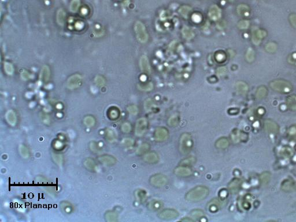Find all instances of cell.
<instances>
[{
	"label": "cell",
	"mask_w": 296,
	"mask_h": 222,
	"mask_svg": "<svg viewBox=\"0 0 296 222\" xmlns=\"http://www.w3.org/2000/svg\"><path fill=\"white\" fill-rule=\"evenodd\" d=\"M178 216V212L173 209H165L164 210H162L158 214L159 218L167 220L177 218Z\"/></svg>",
	"instance_id": "obj_7"
},
{
	"label": "cell",
	"mask_w": 296,
	"mask_h": 222,
	"mask_svg": "<svg viewBox=\"0 0 296 222\" xmlns=\"http://www.w3.org/2000/svg\"><path fill=\"white\" fill-rule=\"evenodd\" d=\"M179 123V117L177 116H173L168 120V124L171 127H175Z\"/></svg>",
	"instance_id": "obj_33"
},
{
	"label": "cell",
	"mask_w": 296,
	"mask_h": 222,
	"mask_svg": "<svg viewBox=\"0 0 296 222\" xmlns=\"http://www.w3.org/2000/svg\"><path fill=\"white\" fill-rule=\"evenodd\" d=\"M281 188L283 191L287 192L295 191L296 190V183L292 179H287L282 182Z\"/></svg>",
	"instance_id": "obj_11"
},
{
	"label": "cell",
	"mask_w": 296,
	"mask_h": 222,
	"mask_svg": "<svg viewBox=\"0 0 296 222\" xmlns=\"http://www.w3.org/2000/svg\"><path fill=\"white\" fill-rule=\"evenodd\" d=\"M128 109L129 112L133 115H135L138 112V109L135 106H131L128 108Z\"/></svg>",
	"instance_id": "obj_43"
},
{
	"label": "cell",
	"mask_w": 296,
	"mask_h": 222,
	"mask_svg": "<svg viewBox=\"0 0 296 222\" xmlns=\"http://www.w3.org/2000/svg\"><path fill=\"white\" fill-rule=\"evenodd\" d=\"M254 57H255V54H254L253 50L251 48H249L246 53V58L247 61L249 62H252L254 61Z\"/></svg>",
	"instance_id": "obj_30"
},
{
	"label": "cell",
	"mask_w": 296,
	"mask_h": 222,
	"mask_svg": "<svg viewBox=\"0 0 296 222\" xmlns=\"http://www.w3.org/2000/svg\"><path fill=\"white\" fill-rule=\"evenodd\" d=\"M196 161V159L194 157H190L188 159H186L182 160L181 164L182 165H193V164L195 163Z\"/></svg>",
	"instance_id": "obj_34"
},
{
	"label": "cell",
	"mask_w": 296,
	"mask_h": 222,
	"mask_svg": "<svg viewBox=\"0 0 296 222\" xmlns=\"http://www.w3.org/2000/svg\"><path fill=\"white\" fill-rule=\"evenodd\" d=\"M289 20L293 27L296 28V14L291 15L289 17Z\"/></svg>",
	"instance_id": "obj_41"
},
{
	"label": "cell",
	"mask_w": 296,
	"mask_h": 222,
	"mask_svg": "<svg viewBox=\"0 0 296 222\" xmlns=\"http://www.w3.org/2000/svg\"><path fill=\"white\" fill-rule=\"evenodd\" d=\"M4 68H5V70L7 72V74H9V75H12L13 74V67L11 64L8 63V62H5L4 64Z\"/></svg>",
	"instance_id": "obj_37"
},
{
	"label": "cell",
	"mask_w": 296,
	"mask_h": 222,
	"mask_svg": "<svg viewBox=\"0 0 296 222\" xmlns=\"http://www.w3.org/2000/svg\"><path fill=\"white\" fill-rule=\"evenodd\" d=\"M81 79L82 78L80 75H75L69 78V80L68 81V85L69 87H71V88L78 87L81 84Z\"/></svg>",
	"instance_id": "obj_16"
},
{
	"label": "cell",
	"mask_w": 296,
	"mask_h": 222,
	"mask_svg": "<svg viewBox=\"0 0 296 222\" xmlns=\"http://www.w3.org/2000/svg\"><path fill=\"white\" fill-rule=\"evenodd\" d=\"M264 126L265 130L269 133L277 134L278 132V126L275 122L270 120H266L264 121Z\"/></svg>",
	"instance_id": "obj_12"
},
{
	"label": "cell",
	"mask_w": 296,
	"mask_h": 222,
	"mask_svg": "<svg viewBox=\"0 0 296 222\" xmlns=\"http://www.w3.org/2000/svg\"><path fill=\"white\" fill-rule=\"evenodd\" d=\"M249 26V22L246 20H242L239 22L238 24V26L241 29H246Z\"/></svg>",
	"instance_id": "obj_38"
},
{
	"label": "cell",
	"mask_w": 296,
	"mask_h": 222,
	"mask_svg": "<svg viewBox=\"0 0 296 222\" xmlns=\"http://www.w3.org/2000/svg\"><path fill=\"white\" fill-rule=\"evenodd\" d=\"M163 203L158 200H153L148 204L149 209L152 210H158L162 208Z\"/></svg>",
	"instance_id": "obj_20"
},
{
	"label": "cell",
	"mask_w": 296,
	"mask_h": 222,
	"mask_svg": "<svg viewBox=\"0 0 296 222\" xmlns=\"http://www.w3.org/2000/svg\"><path fill=\"white\" fill-rule=\"evenodd\" d=\"M265 51L269 53H274L277 49V44L274 42L267 43L265 47Z\"/></svg>",
	"instance_id": "obj_27"
},
{
	"label": "cell",
	"mask_w": 296,
	"mask_h": 222,
	"mask_svg": "<svg viewBox=\"0 0 296 222\" xmlns=\"http://www.w3.org/2000/svg\"><path fill=\"white\" fill-rule=\"evenodd\" d=\"M209 16L213 20L219 19L221 16L220 9L216 5L212 6L209 11Z\"/></svg>",
	"instance_id": "obj_14"
},
{
	"label": "cell",
	"mask_w": 296,
	"mask_h": 222,
	"mask_svg": "<svg viewBox=\"0 0 296 222\" xmlns=\"http://www.w3.org/2000/svg\"><path fill=\"white\" fill-rule=\"evenodd\" d=\"M49 75H50V72H49V70L48 67L47 66L43 67L42 72H41V77L45 81H47L49 78Z\"/></svg>",
	"instance_id": "obj_31"
},
{
	"label": "cell",
	"mask_w": 296,
	"mask_h": 222,
	"mask_svg": "<svg viewBox=\"0 0 296 222\" xmlns=\"http://www.w3.org/2000/svg\"><path fill=\"white\" fill-rule=\"evenodd\" d=\"M249 11V7L245 5H240L237 8V12L239 15H248Z\"/></svg>",
	"instance_id": "obj_25"
},
{
	"label": "cell",
	"mask_w": 296,
	"mask_h": 222,
	"mask_svg": "<svg viewBox=\"0 0 296 222\" xmlns=\"http://www.w3.org/2000/svg\"><path fill=\"white\" fill-rule=\"evenodd\" d=\"M181 220L182 221H185V222H193V219L189 218L186 219V218L185 219H182Z\"/></svg>",
	"instance_id": "obj_46"
},
{
	"label": "cell",
	"mask_w": 296,
	"mask_h": 222,
	"mask_svg": "<svg viewBox=\"0 0 296 222\" xmlns=\"http://www.w3.org/2000/svg\"><path fill=\"white\" fill-rule=\"evenodd\" d=\"M148 129V121L145 118H141L137 121L135 127L136 135L142 136L146 133Z\"/></svg>",
	"instance_id": "obj_6"
},
{
	"label": "cell",
	"mask_w": 296,
	"mask_h": 222,
	"mask_svg": "<svg viewBox=\"0 0 296 222\" xmlns=\"http://www.w3.org/2000/svg\"><path fill=\"white\" fill-rule=\"evenodd\" d=\"M80 1L79 0H73L71 3V10L73 12H76L79 7Z\"/></svg>",
	"instance_id": "obj_35"
},
{
	"label": "cell",
	"mask_w": 296,
	"mask_h": 222,
	"mask_svg": "<svg viewBox=\"0 0 296 222\" xmlns=\"http://www.w3.org/2000/svg\"><path fill=\"white\" fill-rule=\"evenodd\" d=\"M150 145L148 143H143V144L139 146L137 150V153L138 155H143L146 154L148 151L150 150Z\"/></svg>",
	"instance_id": "obj_21"
},
{
	"label": "cell",
	"mask_w": 296,
	"mask_h": 222,
	"mask_svg": "<svg viewBox=\"0 0 296 222\" xmlns=\"http://www.w3.org/2000/svg\"><path fill=\"white\" fill-rule=\"evenodd\" d=\"M190 10H191V8L190 7L184 6V7H183L181 8L180 12H181L182 15H183V16H186L188 15V13H189Z\"/></svg>",
	"instance_id": "obj_39"
},
{
	"label": "cell",
	"mask_w": 296,
	"mask_h": 222,
	"mask_svg": "<svg viewBox=\"0 0 296 222\" xmlns=\"http://www.w3.org/2000/svg\"><path fill=\"white\" fill-rule=\"evenodd\" d=\"M226 71H227V70L225 67H221L218 70L217 73L219 75H223L224 74H226Z\"/></svg>",
	"instance_id": "obj_44"
},
{
	"label": "cell",
	"mask_w": 296,
	"mask_h": 222,
	"mask_svg": "<svg viewBox=\"0 0 296 222\" xmlns=\"http://www.w3.org/2000/svg\"><path fill=\"white\" fill-rule=\"evenodd\" d=\"M270 178H271L270 174L268 172H263L260 176V181L263 185H266L268 183L270 180Z\"/></svg>",
	"instance_id": "obj_26"
},
{
	"label": "cell",
	"mask_w": 296,
	"mask_h": 222,
	"mask_svg": "<svg viewBox=\"0 0 296 222\" xmlns=\"http://www.w3.org/2000/svg\"><path fill=\"white\" fill-rule=\"evenodd\" d=\"M216 146L219 149H226L229 146V141L226 138H221L216 142Z\"/></svg>",
	"instance_id": "obj_19"
},
{
	"label": "cell",
	"mask_w": 296,
	"mask_h": 222,
	"mask_svg": "<svg viewBox=\"0 0 296 222\" xmlns=\"http://www.w3.org/2000/svg\"><path fill=\"white\" fill-rule=\"evenodd\" d=\"M267 35L266 32L262 30H258L254 32L253 39L254 43H258L261 42V40L264 38Z\"/></svg>",
	"instance_id": "obj_17"
},
{
	"label": "cell",
	"mask_w": 296,
	"mask_h": 222,
	"mask_svg": "<svg viewBox=\"0 0 296 222\" xmlns=\"http://www.w3.org/2000/svg\"><path fill=\"white\" fill-rule=\"evenodd\" d=\"M182 33H183V35L184 36V37L186 39H190V38H193V36H194L193 32L188 27L183 28V29L182 30Z\"/></svg>",
	"instance_id": "obj_28"
},
{
	"label": "cell",
	"mask_w": 296,
	"mask_h": 222,
	"mask_svg": "<svg viewBox=\"0 0 296 222\" xmlns=\"http://www.w3.org/2000/svg\"><path fill=\"white\" fill-rule=\"evenodd\" d=\"M288 136H290L292 138H296V125H293L288 129Z\"/></svg>",
	"instance_id": "obj_36"
},
{
	"label": "cell",
	"mask_w": 296,
	"mask_h": 222,
	"mask_svg": "<svg viewBox=\"0 0 296 222\" xmlns=\"http://www.w3.org/2000/svg\"><path fill=\"white\" fill-rule=\"evenodd\" d=\"M135 31L136 32L137 38L141 42H146L148 40V34L144 25L140 22H137L135 25Z\"/></svg>",
	"instance_id": "obj_5"
},
{
	"label": "cell",
	"mask_w": 296,
	"mask_h": 222,
	"mask_svg": "<svg viewBox=\"0 0 296 222\" xmlns=\"http://www.w3.org/2000/svg\"><path fill=\"white\" fill-rule=\"evenodd\" d=\"M169 136L168 130L165 127H158L154 131V138L158 142L167 140Z\"/></svg>",
	"instance_id": "obj_8"
},
{
	"label": "cell",
	"mask_w": 296,
	"mask_h": 222,
	"mask_svg": "<svg viewBox=\"0 0 296 222\" xmlns=\"http://www.w3.org/2000/svg\"><path fill=\"white\" fill-rule=\"evenodd\" d=\"M168 182V179L166 176L162 174H157L152 176L150 178V183L156 187H162L165 186Z\"/></svg>",
	"instance_id": "obj_4"
},
{
	"label": "cell",
	"mask_w": 296,
	"mask_h": 222,
	"mask_svg": "<svg viewBox=\"0 0 296 222\" xmlns=\"http://www.w3.org/2000/svg\"><path fill=\"white\" fill-rule=\"evenodd\" d=\"M143 159L145 161L148 163L154 164L158 163V161L159 157L156 152H149L145 154Z\"/></svg>",
	"instance_id": "obj_13"
},
{
	"label": "cell",
	"mask_w": 296,
	"mask_h": 222,
	"mask_svg": "<svg viewBox=\"0 0 296 222\" xmlns=\"http://www.w3.org/2000/svg\"><path fill=\"white\" fill-rule=\"evenodd\" d=\"M288 62L290 64L296 65V53H294L290 56H289L288 58Z\"/></svg>",
	"instance_id": "obj_40"
},
{
	"label": "cell",
	"mask_w": 296,
	"mask_h": 222,
	"mask_svg": "<svg viewBox=\"0 0 296 222\" xmlns=\"http://www.w3.org/2000/svg\"><path fill=\"white\" fill-rule=\"evenodd\" d=\"M192 137L188 133H184L181 136L179 140V150L183 155H187L192 149Z\"/></svg>",
	"instance_id": "obj_3"
},
{
	"label": "cell",
	"mask_w": 296,
	"mask_h": 222,
	"mask_svg": "<svg viewBox=\"0 0 296 222\" xmlns=\"http://www.w3.org/2000/svg\"><path fill=\"white\" fill-rule=\"evenodd\" d=\"M140 65L142 70L146 72H150V68L148 57L146 56H143L140 60Z\"/></svg>",
	"instance_id": "obj_18"
},
{
	"label": "cell",
	"mask_w": 296,
	"mask_h": 222,
	"mask_svg": "<svg viewBox=\"0 0 296 222\" xmlns=\"http://www.w3.org/2000/svg\"><path fill=\"white\" fill-rule=\"evenodd\" d=\"M241 184V180L238 179H233L228 185V189L232 193H236L238 191Z\"/></svg>",
	"instance_id": "obj_15"
},
{
	"label": "cell",
	"mask_w": 296,
	"mask_h": 222,
	"mask_svg": "<svg viewBox=\"0 0 296 222\" xmlns=\"http://www.w3.org/2000/svg\"><path fill=\"white\" fill-rule=\"evenodd\" d=\"M209 189L204 186H198L188 191L186 199L191 202H197L205 199L209 195Z\"/></svg>",
	"instance_id": "obj_1"
},
{
	"label": "cell",
	"mask_w": 296,
	"mask_h": 222,
	"mask_svg": "<svg viewBox=\"0 0 296 222\" xmlns=\"http://www.w3.org/2000/svg\"><path fill=\"white\" fill-rule=\"evenodd\" d=\"M287 105L288 108L292 111L296 110V95H292L288 96L287 100Z\"/></svg>",
	"instance_id": "obj_22"
},
{
	"label": "cell",
	"mask_w": 296,
	"mask_h": 222,
	"mask_svg": "<svg viewBox=\"0 0 296 222\" xmlns=\"http://www.w3.org/2000/svg\"><path fill=\"white\" fill-rule=\"evenodd\" d=\"M137 196L140 201L143 202L146 199V192L143 190H139L137 193Z\"/></svg>",
	"instance_id": "obj_32"
},
{
	"label": "cell",
	"mask_w": 296,
	"mask_h": 222,
	"mask_svg": "<svg viewBox=\"0 0 296 222\" xmlns=\"http://www.w3.org/2000/svg\"><path fill=\"white\" fill-rule=\"evenodd\" d=\"M65 16H66V13H65V12H64L63 10L60 9L58 11L57 18H58V23H59V24L63 25L64 22V19H64Z\"/></svg>",
	"instance_id": "obj_29"
},
{
	"label": "cell",
	"mask_w": 296,
	"mask_h": 222,
	"mask_svg": "<svg viewBox=\"0 0 296 222\" xmlns=\"http://www.w3.org/2000/svg\"><path fill=\"white\" fill-rule=\"evenodd\" d=\"M192 215L194 217L198 218V217L201 216L203 215V212L200 210H195L193 212Z\"/></svg>",
	"instance_id": "obj_42"
},
{
	"label": "cell",
	"mask_w": 296,
	"mask_h": 222,
	"mask_svg": "<svg viewBox=\"0 0 296 222\" xmlns=\"http://www.w3.org/2000/svg\"><path fill=\"white\" fill-rule=\"evenodd\" d=\"M268 93V90L265 86H262L259 87L256 91V97L258 99H262L265 97Z\"/></svg>",
	"instance_id": "obj_23"
},
{
	"label": "cell",
	"mask_w": 296,
	"mask_h": 222,
	"mask_svg": "<svg viewBox=\"0 0 296 222\" xmlns=\"http://www.w3.org/2000/svg\"><path fill=\"white\" fill-rule=\"evenodd\" d=\"M173 172L178 176L187 177L192 174V170L186 166V167L182 166V167H178L176 168H175V170H173Z\"/></svg>",
	"instance_id": "obj_10"
},
{
	"label": "cell",
	"mask_w": 296,
	"mask_h": 222,
	"mask_svg": "<svg viewBox=\"0 0 296 222\" xmlns=\"http://www.w3.org/2000/svg\"><path fill=\"white\" fill-rule=\"evenodd\" d=\"M231 139L235 143H237L240 141H245L248 139V135L238 130H235L231 134Z\"/></svg>",
	"instance_id": "obj_9"
},
{
	"label": "cell",
	"mask_w": 296,
	"mask_h": 222,
	"mask_svg": "<svg viewBox=\"0 0 296 222\" xmlns=\"http://www.w3.org/2000/svg\"><path fill=\"white\" fill-rule=\"evenodd\" d=\"M96 82L98 84H103L104 83V79L103 78L98 76L96 78Z\"/></svg>",
	"instance_id": "obj_45"
},
{
	"label": "cell",
	"mask_w": 296,
	"mask_h": 222,
	"mask_svg": "<svg viewBox=\"0 0 296 222\" xmlns=\"http://www.w3.org/2000/svg\"><path fill=\"white\" fill-rule=\"evenodd\" d=\"M237 89L239 93L245 94L247 93L248 90V86L245 83L243 82H238L236 85Z\"/></svg>",
	"instance_id": "obj_24"
},
{
	"label": "cell",
	"mask_w": 296,
	"mask_h": 222,
	"mask_svg": "<svg viewBox=\"0 0 296 222\" xmlns=\"http://www.w3.org/2000/svg\"><path fill=\"white\" fill-rule=\"evenodd\" d=\"M270 87L274 91L281 93H288L293 89L292 84L285 80H275L269 83Z\"/></svg>",
	"instance_id": "obj_2"
}]
</instances>
